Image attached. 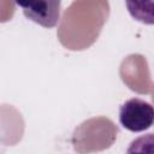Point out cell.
Instances as JSON below:
<instances>
[{
	"label": "cell",
	"mask_w": 154,
	"mask_h": 154,
	"mask_svg": "<svg viewBox=\"0 0 154 154\" xmlns=\"http://www.w3.org/2000/svg\"><path fill=\"white\" fill-rule=\"evenodd\" d=\"M119 122L129 131H144L154 124V106L138 97H132L120 106Z\"/></svg>",
	"instance_id": "cell-1"
},
{
	"label": "cell",
	"mask_w": 154,
	"mask_h": 154,
	"mask_svg": "<svg viewBox=\"0 0 154 154\" xmlns=\"http://www.w3.org/2000/svg\"><path fill=\"white\" fill-rule=\"evenodd\" d=\"M14 2L28 19L41 26L53 28L60 19L61 0H14Z\"/></svg>",
	"instance_id": "cell-2"
},
{
	"label": "cell",
	"mask_w": 154,
	"mask_h": 154,
	"mask_svg": "<svg viewBox=\"0 0 154 154\" xmlns=\"http://www.w3.org/2000/svg\"><path fill=\"white\" fill-rule=\"evenodd\" d=\"M130 16L148 25H154V0H125Z\"/></svg>",
	"instance_id": "cell-3"
},
{
	"label": "cell",
	"mask_w": 154,
	"mask_h": 154,
	"mask_svg": "<svg viewBox=\"0 0 154 154\" xmlns=\"http://www.w3.org/2000/svg\"><path fill=\"white\" fill-rule=\"evenodd\" d=\"M132 152L154 153V134H147L132 141L128 149V153H132Z\"/></svg>",
	"instance_id": "cell-4"
}]
</instances>
